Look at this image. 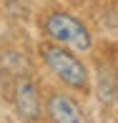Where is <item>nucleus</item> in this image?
<instances>
[{"mask_svg":"<svg viewBox=\"0 0 118 123\" xmlns=\"http://www.w3.org/2000/svg\"><path fill=\"white\" fill-rule=\"evenodd\" d=\"M40 55L45 60V65L53 70L65 86L75 88V91H86L88 88V70L70 50H65V45L58 43H45L40 45Z\"/></svg>","mask_w":118,"mask_h":123,"instance_id":"obj_1","label":"nucleus"},{"mask_svg":"<svg viewBox=\"0 0 118 123\" xmlns=\"http://www.w3.org/2000/svg\"><path fill=\"white\" fill-rule=\"evenodd\" d=\"M45 33L58 45L81 50V53L91 48V33H88V28L68 13H50L45 18Z\"/></svg>","mask_w":118,"mask_h":123,"instance_id":"obj_2","label":"nucleus"},{"mask_svg":"<svg viewBox=\"0 0 118 123\" xmlns=\"http://www.w3.org/2000/svg\"><path fill=\"white\" fill-rule=\"evenodd\" d=\"M15 108H18L20 118L25 121H38L43 113V105H40V96H38L35 86H33L28 78L20 75L18 80H15Z\"/></svg>","mask_w":118,"mask_h":123,"instance_id":"obj_3","label":"nucleus"},{"mask_svg":"<svg viewBox=\"0 0 118 123\" xmlns=\"http://www.w3.org/2000/svg\"><path fill=\"white\" fill-rule=\"evenodd\" d=\"M45 111L53 123H86V116L81 113V108L63 93H53L45 103Z\"/></svg>","mask_w":118,"mask_h":123,"instance_id":"obj_4","label":"nucleus"},{"mask_svg":"<svg viewBox=\"0 0 118 123\" xmlns=\"http://www.w3.org/2000/svg\"><path fill=\"white\" fill-rule=\"evenodd\" d=\"M25 55L23 53H13V50H5L3 53V58H0V63H5V65H13L15 70H20V68H25Z\"/></svg>","mask_w":118,"mask_h":123,"instance_id":"obj_5","label":"nucleus"}]
</instances>
